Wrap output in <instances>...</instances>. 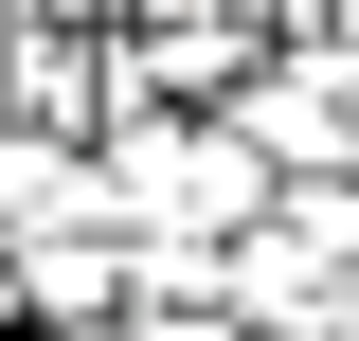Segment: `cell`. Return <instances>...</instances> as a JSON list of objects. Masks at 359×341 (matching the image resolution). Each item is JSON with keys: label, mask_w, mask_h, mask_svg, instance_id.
I'll return each mask as SVG.
<instances>
[{"label": "cell", "mask_w": 359, "mask_h": 341, "mask_svg": "<svg viewBox=\"0 0 359 341\" xmlns=\"http://www.w3.org/2000/svg\"><path fill=\"white\" fill-rule=\"evenodd\" d=\"M108 162V215H126V252H233V234H269L287 215V180L252 162V126H108L90 144Z\"/></svg>", "instance_id": "1"}, {"label": "cell", "mask_w": 359, "mask_h": 341, "mask_svg": "<svg viewBox=\"0 0 359 341\" xmlns=\"http://www.w3.org/2000/svg\"><path fill=\"white\" fill-rule=\"evenodd\" d=\"M233 126H252V162H269V180H359V108H341V36L269 54V72L233 90Z\"/></svg>", "instance_id": "2"}, {"label": "cell", "mask_w": 359, "mask_h": 341, "mask_svg": "<svg viewBox=\"0 0 359 341\" xmlns=\"http://www.w3.org/2000/svg\"><path fill=\"white\" fill-rule=\"evenodd\" d=\"M54 234H126V215H108V162H90V144L0 126V269H36Z\"/></svg>", "instance_id": "3"}, {"label": "cell", "mask_w": 359, "mask_h": 341, "mask_svg": "<svg viewBox=\"0 0 359 341\" xmlns=\"http://www.w3.org/2000/svg\"><path fill=\"white\" fill-rule=\"evenodd\" d=\"M126 305H144L126 234H54V252L18 269V323H36V341H90V323H126Z\"/></svg>", "instance_id": "4"}, {"label": "cell", "mask_w": 359, "mask_h": 341, "mask_svg": "<svg viewBox=\"0 0 359 341\" xmlns=\"http://www.w3.org/2000/svg\"><path fill=\"white\" fill-rule=\"evenodd\" d=\"M269 234H287L323 288H359V180H287V215H269Z\"/></svg>", "instance_id": "5"}, {"label": "cell", "mask_w": 359, "mask_h": 341, "mask_svg": "<svg viewBox=\"0 0 359 341\" xmlns=\"http://www.w3.org/2000/svg\"><path fill=\"white\" fill-rule=\"evenodd\" d=\"M0 341H36V323H18V269H0Z\"/></svg>", "instance_id": "6"}, {"label": "cell", "mask_w": 359, "mask_h": 341, "mask_svg": "<svg viewBox=\"0 0 359 341\" xmlns=\"http://www.w3.org/2000/svg\"><path fill=\"white\" fill-rule=\"evenodd\" d=\"M341 108H359V36H341Z\"/></svg>", "instance_id": "7"}, {"label": "cell", "mask_w": 359, "mask_h": 341, "mask_svg": "<svg viewBox=\"0 0 359 341\" xmlns=\"http://www.w3.org/2000/svg\"><path fill=\"white\" fill-rule=\"evenodd\" d=\"M90 341H144V323H90Z\"/></svg>", "instance_id": "8"}]
</instances>
